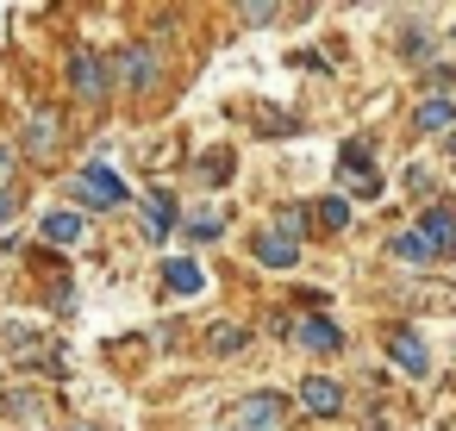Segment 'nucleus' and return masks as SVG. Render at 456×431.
I'll return each mask as SVG.
<instances>
[{
  "label": "nucleus",
  "mask_w": 456,
  "mask_h": 431,
  "mask_svg": "<svg viewBox=\"0 0 456 431\" xmlns=\"http://www.w3.org/2000/svg\"><path fill=\"white\" fill-rule=\"evenodd\" d=\"M69 88H76V101H107V88H113V63L101 57V51H76L69 57Z\"/></svg>",
  "instance_id": "nucleus-1"
},
{
  "label": "nucleus",
  "mask_w": 456,
  "mask_h": 431,
  "mask_svg": "<svg viewBox=\"0 0 456 431\" xmlns=\"http://www.w3.org/2000/svg\"><path fill=\"white\" fill-rule=\"evenodd\" d=\"M69 194H76L82 207H119V200H132V188H126L107 163H88V169L69 182Z\"/></svg>",
  "instance_id": "nucleus-2"
},
{
  "label": "nucleus",
  "mask_w": 456,
  "mask_h": 431,
  "mask_svg": "<svg viewBox=\"0 0 456 431\" xmlns=\"http://www.w3.org/2000/svg\"><path fill=\"white\" fill-rule=\"evenodd\" d=\"M157 76H163V57H157L151 45H126V51H119V63H113V82H126L132 94L157 88Z\"/></svg>",
  "instance_id": "nucleus-3"
},
{
  "label": "nucleus",
  "mask_w": 456,
  "mask_h": 431,
  "mask_svg": "<svg viewBox=\"0 0 456 431\" xmlns=\"http://www.w3.org/2000/svg\"><path fill=\"white\" fill-rule=\"evenodd\" d=\"M412 232L425 238V250H431V263H437V256H450V250H456V207H450V200H437V207H425Z\"/></svg>",
  "instance_id": "nucleus-4"
},
{
  "label": "nucleus",
  "mask_w": 456,
  "mask_h": 431,
  "mask_svg": "<svg viewBox=\"0 0 456 431\" xmlns=\"http://www.w3.org/2000/svg\"><path fill=\"white\" fill-rule=\"evenodd\" d=\"M281 400L275 394H250V400H238L232 406V431H281Z\"/></svg>",
  "instance_id": "nucleus-5"
},
{
  "label": "nucleus",
  "mask_w": 456,
  "mask_h": 431,
  "mask_svg": "<svg viewBox=\"0 0 456 431\" xmlns=\"http://www.w3.org/2000/svg\"><path fill=\"white\" fill-rule=\"evenodd\" d=\"M344 188L350 194H362V200H375L381 194V182H375V163H369V150H356V144H344Z\"/></svg>",
  "instance_id": "nucleus-6"
},
{
  "label": "nucleus",
  "mask_w": 456,
  "mask_h": 431,
  "mask_svg": "<svg viewBox=\"0 0 456 431\" xmlns=\"http://www.w3.org/2000/svg\"><path fill=\"white\" fill-rule=\"evenodd\" d=\"M300 406L319 412V419H331V412L344 406V387H338L331 375H313V381H300Z\"/></svg>",
  "instance_id": "nucleus-7"
},
{
  "label": "nucleus",
  "mask_w": 456,
  "mask_h": 431,
  "mask_svg": "<svg viewBox=\"0 0 456 431\" xmlns=\"http://www.w3.org/2000/svg\"><path fill=\"white\" fill-rule=\"evenodd\" d=\"M256 263H263V269H294V263H300V244L281 238V232H263V238H256Z\"/></svg>",
  "instance_id": "nucleus-8"
},
{
  "label": "nucleus",
  "mask_w": 456,
  "mask_h": 431,
  "mask_svg": "<svg viewBox=\"0 0 456 431\" xmlns=\"http://www.w3.org/2000/svg\"><path fill=\"white\" fill-rule=\"evenodd\" d=\"M294 337H300L306 350H319V356H331V350H344V331H338V325H331L325 313H313V319H306V325H300Z\"/></svg>",
  "instance_id": "nucleus-9"
},
{
  "label": "nucleus",
  "mask_w": 456,
  "mask_h": 431,
  "mask_svg": "<svg viewBox=\"0 0 456 431\" xmlns=\"http://www.w3.org/2000/svg\"><path fill=\"white\" fill-rule=\"evenodd\" d=\"M387 356H394L406 375H425V369H431V356H425V344H419L412 331H387Z\"/></svg>",
  "instance_id": "nucleus-10"
},
{
  "label": "nucleus",
  "mask_w": 456,
  "mask_h": 431,
  "mask_svg": "<svg viewBox=\"0 0 456 431\" xmlns=\"http://www.w3.org/2000/svg\"><path fill=\"white\" fill-rule=\"evenodd\" d=\"M20 150H26V157H51V150H57V113H32Z\"/></svg>",
  "instance_id": "nucleus-11"
},
{
  "label": "nucleus",
  "mask_w": 456,
  "mask_h": 431,
  "mask_svg": "<svg viewBox=\"0 0 456 431\" xmlns=\"http://www.w3.org/2000/svg\"><path fill=\"white\" fill-rule=\"evenodd\" d=\"M169 232H175V200H169V194H151V200H144V238L163 244Z\"/></svg>",
  "instance_id": "nucleus-12"
},
{
  "label": "nucleus",
  "mask_w": 456,
  "mask_h": 431,
  "mask_svg": "<svg viewBox=\"0 0 456 431\" xmlns=\"http://www.w3.org/2000/svg\"><path fill=\"white\" fill-rule=\"evenodd\" d=\"M450 119H456V107H450L444 94H431V101H425V107L412 113V132H444Z\"/></svg>",
  "instance_id": "nucleus-13"
},
{
  "label": "nucleus",
  "mask_w": 456,
  "mask_h": 431,
  "mask_svg": "<svg viewBox=\"0 0 456 431\" xmlns=\"http://www.w3.org/2000/svg\"><path fill=\"white\" fill-rule=\"evenodd\" d=\"M38 232H45L51 244H76V238H82V213H63V207H57V213H45Z\"/></svg>",
  "instance_id": "nucleus-14"
},
{
  "label": "nucleus",
  "mask_w": 456,
  "mask_h": 431,
  "mask_svg": "<svg viewBox=\"0 0 456 431\" xmlns=\"http://www.w3.org/2000/svg\"><path fill=\"white\" fill-rule=\"evenodd\" d=\"M163 281H169V294H200V269L188 263V256H175V263H163Z\"/></svg>",
  "instance_id": "nucleus-15"
},
{
  "label": "nucleus",
  "mask_w": 456,
  "mask_h": 431,
  "mask_svg": "<svg viewBox=\"0 0 456 431\" xmlns=\"http://www.w3.org/2000/svg\"><path fill=\"white\" fill-rule=\"evenodd\" d=\"M182 232H188L194 244H213V238L225 232V219H219V213H188V225H182Z\"/></svg>",
  "instance_id": "nucleus-16"
},
{
  "label": "nucleus",
  "mask_w": 456,
  "mask_h": 431,
  "mask_svg": "<svg viewBox=\"0 0 456 431\" xmlns=\"http://www.w3.org/2000/svg\"><path fill=\"white\" fill-rule=\"evenodd\" d=\"M387 250H394V256H406V263H431V250H425V238H419V232H400Z\"/></svg>",
  "instance_id": "nucleus-17"
},
{
  "label": "nucleus",
  "mask_w": 456,
  "mask_h": 431,
  "mask_svg": "<svg viewBox=\"0 0 456 431\" xmlns=\"http://www.w3.org/2000/svg\"><path fill=\"white\" fill-rule=\"evenodd\" d=\"M319 225H331V232H344V225H350V207H344L338 194H331V200H319Z\"/></svg>",
  "instance_id": "nucleus-18"
},
{
  "label": "nucleus",
  "mask_w": 456,
  "mask_h": 431,
  "mask_svg": "<svg viewBox=\"0 0 456 431\" xmlns=\"http://www.w3.org/2000/svg\"><path fill=\"white\" fill-rule=\"evenodd\" d=\"M219 175H232V150H219V157L200 163V182H219Z\"/></svg>",
  "instance_id": "nucleus-19"
},
{
  "label": "nucleus",
  "mask_w": 456,
  "mask_h": 431,
  "mask_svg": "<svg viewBox=\"0 0 456 431\" xmlns=\"http://www.w3.org/2000/svg\"><path fill=\"white\" fill-rule=\"evenodd\" d=\"M244 26H275V7H269V0H263V7L250 0V7H244Z\"/></svg>",
  "instance_id": "nucleus-20"
},
{
  "label": "nucleus",
  "mask_w": 456,
  "mask_h": 431,
  "mask_svg": "<svg viewBox=\"0 0 456 431\" xmlns=\"http://www.w3.org/2000/svg\"><path fill=\"white\" fill-rule=\"evenodd\" d=\"M213 344L232 356V350H244V331H238V325H219V337H213Z\"/></svg>",
  "instance_id": "nucleus-21"
},
{
  "label": "nucleus",
  "mask_w": 456,
  "mask_h": 431,
  "mask_svg": "<svg viewBox=\"0 0 456 431\" xmlns=\"http://www.w3.org/2000/svg\"><path fill=\"white\" fill-rule=\"evenodd\" d=\"M406 194H419V200H425V194H431V175H425V169H406Z\"/></svg>",
  "instance_id": "nucleus-22"
},
{
  "label": "nucleus",
  "mask_w": 456,
  "mask_h": 431,
  "mask_svg": "<svg viewBox=\"0 0 456 431\" xmlns=\"http://www.w3.org/2000/svg\"><path fill=\"white\" fill-rule=\"evenodd\" d=\"M425 51H431V38H425V32L412 26V32H406V57H425Z\"/></svg>",
  "instance_id": "nucleus-23"
},
{
  "label": "nucleus",
  "mask_w": 456,
  "mask_h": 431,
  "mask_svg": "<svg viewBox=\"0 0 456 431\" xmlns=\"http://www.w3.org/2000/svg\"><path fill=\"white\" fill-rule=\"evenodd\" d=\"M13 213H20V194H13L7 182H0V219H13Z\"/></svg>",
  "instance_id": "nucleus-24"
},
{
  "label": "nucleus",
  "mask_w": 456,
  "mask_h": 431,
  "mask_svg": "<svg viewBox=\"0 0 456 431\" xmlns=\"http://www.w3.org/2000/svg\"><path fill=\"white\" fill-rule=\"evenodd\" d=\"M13 169V144H0V175H7Z\"/></svg>",
  "instance_id": "nucleus-25"
},
{
  "label": "nucleus",
  "mask_w": 456,
  "mask_h": 431,
  "mask_svg": "<svg viewBox=\"0 0 456 431\" xmlns=\"http://www.w3.org/2000/svg\"><path fill=\"white\" fill-rule=\"evenodd\" d=\"M76 431H101V425H76Z\"/></svg>",
  "instance_id": "nucleus-26"
},
{
  "label": "nucleus",
  "mask_w": 456,
  "mask_h": 431,
  "mask_svg": "<svg viewBox=\"0 0 456 431\" xmlns=\"http://www.w3.org/2000/svg\"><path fill=\"white\" fill-rule=\"evenodd\" d=\"M450 157H456V138H450Z\"/></svg>",
  "instance_id": "nucleus-27"
},
{
  "label": "nucleus",
  "mask_w": 456,
  "mask_h": 431,
  "mask_svg": "<svg viewBox=\"0 0 456 431\" xmlns=\"http://www.w3.org/2000/svg\"><path fill=\"white\" fill-rule=\"evenodd\" d=\"M450 38H456V32H450Z\"/></svg>",
  "instance_id": "nucleus-28"
}]
</instances>
